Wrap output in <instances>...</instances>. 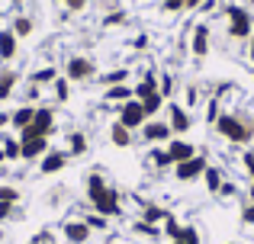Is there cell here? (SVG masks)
<instances>
[{
    "instance_id": "obj_1",
    "label": "cell",
    "mask_w": 254,
    "mask_h": 244,
    "mask_svg": "<svg viewBox=\"0 0 254 244\" xmlns=\"http://www.w3.org/2000/svg\"><path fill=\"white\" fill-rule=\"evenodd\" d=\"M84 196H87L84 206L90 209V212L106 215V219H119V215H123V209H126L119 187L106 180L103 170H90V174L84 177Z\"/></svg>"
},
{
    "instance_id": "obj_2",
    "label": "cell",
    "mask_w": 254,
    "mask_h": 244,
    "mask_svg": "<svg viewBox=\"0 0 254 244\" xmlns=\"http://www.w3.org/2000/svg\"><path fill=\"white\" fill-rule=\"evenodd\" d=\"M216 135L222 142L235 145V148H248L254 142V116L248 113H232V109H222V116L216 119Z\"/></svg>"
},
{
    "instance_id": "obj_3",
    "label": "cell",
    "mask_w": 254,
    "mask_h": 244,
    "mask_svg": "<svg viewBox=\"0 0 254 244\" xmlns=\"http://www.w3.org/2000/svg\"><path fill=\"white\" fill-rule=\"evenodd\" d=\"M222 16H225V36L232 42H248L254 36V10H248L245 3H225Z\"/></svg>"
},
{
    "instance_id": "obj_4",
    "label": "cell",
    "mask_w": 254,
    "mask_h": 244,
    "mask_svg": "<svg viewBox=\"0 0 254 244\" xmlns=\"http://www.w3.org/2000/svg\"><path fill=\"white\" fill-rule=\"evenodd\" d=\"M55 132H58V113H55V106L39 103V106H36V119H32V125H26V129L19 132V138H39V135L52 138Z\"/></svg>"
},
{
    "instance_id": "obj_5",
    "label": "cell",
    "mask_w": 254,
    "mask_h": 244,
    "mask_svg": "<svg viewBox=\"0 0 254 244\" xmlns=\"http://www.w3.org/2000/svg\"><path fill=\"white\" fill-rule=\"evenodd\" d=\"M62 74L68 77L71 84H87V81H93V77H97V61H93V58H87V55H68V58H64Z\"/></svg>"
},
{
    "instance_id": "obj_6",
    "label": "cell",
    "mask_w": 254,
    "mask_h": 244,
    "mask_svg": "<svg viewBox=\"0 0 254 244\" xmlns=\"http://www.w3.org/2000/svg\"><path fill=\"white\" fill-rule=\"evenodd\" d=\"M116 122L126 125L129 132H138V129H142V125L148 122L142 100H126V103H119V106H116Z\"/></svg>"
},
{
    "instance_id": "obj_7",
    "label": "cell",
    "mask_w": 254,
    "mask_h": 244,
    "mask_svg": "<svg viewBox=\"0 0 254 244\" xmlns=\"http://www.w3.org/2000/svg\"><path fill=\"white\" fill-rule=\"evenodd\" d=\"M206 167H209V157L196 154V157H190V161H184V164H174V180L177 183H196V180H203Z\"/></svg>"
},
{
    "instance_id": "obj_8",
    "label": "cell",
    "mask_w": 254,
    "mask_h": 244,
    "mask_svg": "<svg viewBox=\"0 0 254 244\" xmlns=\"http://www.w3.org/2000/svg\"><path fill=\"white\" fill-rule=\"evenodd\" d=\"M164 113H168V125H171V132H174L177 138H184L187 132L196 125V122H193V113L184 106V103H174V100H171L168 106H164Z\"/></svg>"
},
{
    "instance_id": "obj_9",
    "label": "cell",
    "mask_w": 254,
    "mask_h": 244,
    "mask_svg": "<svg viewBox=\"0 0 254 244\" xmlns=\"http://www.w3.org/2000/svg\"><path fill=\"white\" fill-rule=\"evenodd\" d=\"M174 138V132H171V125H168V119H148L138 129V142H145L151 148V145H168Z\"/></svg>"
},
{
    "instance_id": "obj_10",
    "label": "cell",
    "mask_w": 254,
    "mask_h": 244,
    "mask_svg": "<svg viewBox=\"0 0 254 244\" xmlns=\"http://www.w3.org/2000/svg\"><path fill=\"white\" fill-rule=\"evenodd\" d=\"M209 51H212V29H209V23H196L190 29V55L196 61H203Z\"/></svg>"
},
{
    "instance_id": "obj_11",
    "label": "cell",
    "mask_w": 254,
    "mask_h": 244,
    "mask_svg": "<svg viewBox=\"0 0 254 244\" xmlns=\"http://www.w3.org/2000/svg\"><path fill=\"white\" fill-rule=\"evenodd\" d=\"M68 164H71V157L64 148H49V154L39 161V177H58Z\"/></svg>"
},
{
    "instance_id": "obj_12",
    "label": "cell",
    "mask_w": 254,
    "mask_h": 244,
    "mask_svg": "<svg viewBox=\"0 0 254 244\" xmlns=\"http://www.w3.org/2000/svg\"><path fill=\"white\" fill-rule=\"evenodd\" d=\"M19 145H23V164H39L45 154H49L52 138H45V135H39V138H19Z\"/></svg>"
},
{
    "instance_id": "obj_13",
    "label": "cell",
    "mask_w": 254,
    "mask_h": 244,
    "mask_svg": "<svg viewBox=\"0 0 254 244\" xmlns=\"http://www.w3.org/2000/svg\"><path fill=\"white\" fill-rule=\"evenodd\" d=\"M62 238H64V244H87L93 238V232L87 228L84 219H68L62 225Z\"/></svg>"
},
{
    "instance_id": "obj_14",
    "label": "cell",
    "mask_w": 254,
    "mask_h": 244,
    "mask_svg": "<svg viewBox=\"0 0 254 244\" xmlns=\"http://www.w3.org/2000/svg\"><path fill=\"white\" fill-rule=\"evenodd\" d=\"M164 148H168V157H171V164H184V161H190V157H196L199 151H196V145L193 142H187V138H177L174 135L168 145H164Z\"/></svg>"
},
{
    "instance_id": "obj_15",
    "label": "cell",
    "mask_w": 254,
    "mask_h": 244,
    "mask_svg": "<svg viewBox=\"0 0 254 244\" xmlns=\"http://www.w3.org/2000/svg\"><path fill=\"white\" fill-rule=\"evenodd\" d=\"M64 151H68V157L74 161V157H84L87 151H90V138H87L84 129H71L68 135H64Z\"/></svg>"
},
{
    "instance_id": "obj_16",
    "label": "cell",
    "mask_w": 254,
    "mask_h": 244,
    "mask_svg": "<svg viewBox=\"0 0 254 244\" xmlns=\"http://www.w3.org/2000/svg\"><path fill=\"white\" fill-rule=\"evenodd\" d=\"M16 55H19V39H16V32H13L10 26H0V61L10 64Z\"/></svg>"
},
{
    "instance_id": "obj_17",
    "label": "cell",
    "mask_w": 254,
    "mask_h": 244,
    "mask_svg": "<svg viewBox=\"0 0 254 244\" xmlns=\"http://www.w3.org/2000/svg\"><path fill=\"white\" fill-rule=\"evenodd\" d=\"M19 71L16 68H0V106H3L6 100H13V94H16V87H19Z\"/></svg>"
},
{
    "instance_id": "obj_18",
    "label": "cell",
    "mask_w": 254,
    "mask_h": 244,
    "mask_svg": "<svg viewBox=\"0 0 254 244\" xmlns=\"http://www.w3.org/2000/svg\"><path fill=\"white\" fill-rule=\"evenodd\" d=\"M106 135H110V145H113V148L126 151V148H132V145H135V135H138V132H129L126 125H119L116 119H113V122H110V132H106Z\"/></svg>"
},
{
    "instance_id": "obj_19",
    "label": "cell",
    "mask_w": 254,
    "mask_h": 244,
    "mask_svg": "<svg viewBox=\"0 0 254 244\" xmlns=\"http://www.w3.org/2000/svg\"><path fill=\"white\" fill-rule=\"evenodd\" d=\"M32 119H36V106H29V103H19V106L10 113V129L19 135L26 125H32Z\"/></svg>"
},
{
    "instance_id": "obj_20",
    "label": "cell",
    "mask_w": 254,
    "mask_h": 244,
    "mask_svg": "<svg viewBox=\"0 0 254 244\" xmlns=\"http://www.w3.org/2000/svg\"><path fill=\"white\" fill-rule=\"evenodd\" d=\"M0 148L6 154V164L23 161V145H19V135H10V132H0Z\"/></svg>"
},
{
    "instance_id": "obj_21",
    "label": "cell",
    "mask_w": 254,
    "mask_h": 244,
    "mask_svg": "<svg viewBox=\"0 0 254 244\" xmlns=\"http://www.w3.org/2000/svg\"><path fill=\"white\" fill-rule=\"evenodd\" d=\"M58 77H62V71H58L55 64H42V68H36L29 74V84H36V87H52Z\"/></svg>"
},
{
    "instance_id": "obj_22",
    "label": "cell",
    "mask_w": 254,
    "mask_h": 244,
    "mask_svg": "<svg viewBox=\"0 0 254 244\" xmlns=\"http://www.w3.org/2000/svg\"><path fill=\"white\" fill-rule=\"evenodd\" d=\"M126 100H135V90H132L129 84H116V87L103 90V103H110V106H119V103H126Z\"/></svg>"
},
{
    "instance_id": "obj_23",
    "label": "cell",
    "mask_w": 254,
    "mask_h": 244,
    "mask_svg": "<svg viewBox=\"0 0 254 244\" xmlns=\"http://www.w3.org/2000/svg\"><path fill=\"white\" fill-rule=\"evenodd\" d=\"M222 183H225V170L219 167V164H209V167H206V174H203V187H206V193L219 196Z\"/></svg>"
},
{
    "instance_id": "obj_24",
    "label": "cell",
    "mask_w": 254,
    "mask_h": 244,
    "mask_svg": "<svg viewBox=\"0 0 254 244\" xmlns=\"http://www.w3.org/2000/svg\"><path fill=\"white\" fill-rule=\"evenodd\" d=\"M138 219H142V222H148V225H161V222L168 219V209L148 199V202H142V209H138Z\"/></svg>"
},
{
    "instance_id": "obj_25",
    "label": "cell",
    "mask_w": 254,
    "mask_h": 244,
    "mask_svg": "<svg viewBox=\"0 0 254 244\" xmlns=\"http://www.w3.org/2000/svg\"><path fill=\"white\" fill-rule=\"evenodd\" d=\"M129 74H132L129 68H110L106 74H97V84L103 90L106 87H116V84H129Z\"/></svg>"
},
{
    "instance_id": "obj_26",
    "label": "cell",
    "mask_w": 254,
    "mask_h": 244,
    "mask_svg": "<svg viewBox=\"0 0 254 244\" xmlns=\"http://www.w3.org/2000/svg\"><path fill=\"white\" fill-rule=\"evenodd\" d=\"M71 87H74V84L62 74L55 84H52V100H55L58 106H68V103H71Z\"/></svg>"
},
{
    "instance_id": "obj_27",
    "label": "cell",
    "mask_w": 254,
    "mask_h": 244,
    "mask_svg": "<svg viewBox=\"0 0 254 244\" xmlns=\"http://www.w3.org/2000/svg\"><path fill=\"white\" fill-rule=\"evenodd\" d=\"M148 164L158 170V174H161V170H168V167H174L171 157H168V148H164V145H151V148H148Z\"/></svg>"
},
{
    "instance_id": "obj_28",
    "label": "cell",
    "mask_w": 254,
    "mask_h": 244,
    "mask_svg": "<svg viewBox=\"0 0 254 244\" xmlns=\"http://www.w3.org/2000/svg\"><path fill=\"white\" fill-rule=\"evenodd\" d=\"M10 29L16 32V39H29L32 29H36V23H32V16H26V13H16V16L10 19Z\"/></svg>"
},
{
    "instance_id": "obj_29",
    "label": "cell",
    "mask_w": 254,
    "mask_h": 244,
    "mask_svg": "<svg viewBox=\"0 0 254 244\" xmlns=\"http://www.w3.org/2000/svg\"><path fill=\"white\" fill-rule=\"evenodd\" d=\"M132 235H138V238H148V241L164 238V235H161V225H148V222H142V219L132 222Z\"/></svg>"
},
{
    "instance_id": "obj_30",
    "label": "cell",
    "mask_w": 254,
    "mask_h": 244,
    "mask_svg": "<svg viewBox=\"0 0 254 244\" xmlns=\"http://www.w3.org/2000/svg\"><path fill=\"white\" fill-rule=\"evenodd\" d=\"M142 106H145V116H148V119H158V113H161V109L168 106V100H164V97H161V90H158V94L145 97V100H142Z\"/></svg>"
},
{
    "instance_id": "obj_31",
    "label": "cell",
    "mask_w": 254,
    "mask_h": 244,
    "mask_svg": "<svg viewBox=\"0 0 254 244\" xmlns=\"http://www.w3.org/2000/svg\"><path fill=\"white\" fill-rule=\"evenodd\" d=\"M81 219L87 222V228H90V232H100V235L110 232V222H113V219H106V215H100V212H90V209H87Z\"/></svg>"
},
{
    "instance_id": "obj_32",
    "label": "cell",
    "mask_w": 254,
    "mask_h": 244,
    "mask_svg": "<svg viewBox=\"0 0 254 244\" xmlns=\"http://www.w3.org/2000/svg\"><path fill=\"white\" fill-rule=\"evenodd\" d=\"M222 103H225V100H219L216 94H212L209 100H206V116H203V122H206V125H216V119L222 116V109H225Z\"/></svg>"
},
{
    "instance_id": "obj_33",
    "label": "cell",
    "mask_w": 254,
    "mask_h": 244,
    "mask_svg": "<svg viewBox=\"0 0 254 244\" xmlns=\"http://www.w3.org/2000/svg\"><path fill=\"white\" fill-rule=\"evenodd\" d=\"M171 244H203V235H199L196 225H184V228H180V235Z\"/></svg>"
},
{
    "instance_id": "obj_34",
    "label": "cell",
    "mask_w": 254,
    "mask_h": 244,
    "mask_svg": "<svg viewBox=\"0 0 254 244\" xmlns=\"http://www.w3.org/2000/svg\"><path fill=\"white\" fill-rule=\"evenodd\" d=\"M158 90H161L164 100L174 97V94H177V77H174L171 71H161V74H158Z\"/></svg>"
},
{
    "instance_id": "obj_35",
    "label": "cell",
    "mask_w": 254,
    "mask_h": 244,
    "mask_svg": "<svg viewBox=\"0 0 254 244\" xmlns=\"http://www.w3.org/2000/svg\"><path fill=\"white\" fill-rule=\"evenodd\" d=\"M180 228H184V222H180V219H177L174 212H168V219L161 222V235H164L168 241H174V238L180 235Z\"/></svg>"
},
{
    "instance_id": "obj_36",
    "label": "cell",
    "mask_w": 254,
    "mask_h": 244,
    "mask_svg": "<svg viewBox=\"0 0 254 244\" xmlns=\"http://www.w3.org/2000/svg\"><path fill=\"white\" fill-rule=\"evenodd\" d=\"M199 103H203V90H199L196 84H187V87H184V106L187 109H196Z\"/></svg>"
},
{
    "instance_id": "obj_37",
    "label": "cell",
    "mask_w": 254,
    "mask_h": 244,
    "mask_svg": "<svg viewBox=\"0 0 254 244\" xmlns=\"http://www.w3.org/2000/svg\"><path fill=\"white\" fill-rule=\"evenodd\" d=\"M129 23V13L126 10H110L103 16V29H119V26H126Z\"/></svg>"
},
{
    "instance_id": "obj_38",
    "label": "cell",
    "mask_w": 254,
    "mask_h": 244,
    "mask_svg": "<svg viewBox=\"0 0 254 244\" xmlns=\"http://www.w3.org/2000/svg\"><path fill=\"white\" fill-rule=\"evenodd\" d=\"M19 199H23L19 187H13V183H0V202H13V206H19Z\"/></svg>"
},
{
    "instance_id": "obj_39",
    "label": "cell",
    "mask_w": 254,
    "mask_h": 244,
    "mask_svg": "<svg viewBox=\"0 0 254 244\" xmlns=\"http://www.w3.org/2000/svg\"><path fill=\"white\" fill-rule=\"evenodd\" d=\"M13 219H23V209L13 206V202H0V225H3V222H13Z\"/></svg>"
},
{
    "instance_id": "obj_40",
    "label": "cell",
    "mask_w": 254,
    "mask_h": 244,
    "mask_svg": "<svg viewBox=\"0 0 254 244\" xmlns=\"http://www.w3.org/2000/svg\"><path fill=\"white\" fill-rule=\"evenodd\" d=\"M238 196H242V187H238L232 177H225L222 190H219V199H238Z\"/></svg>"
},
{
    "instance_id": "obj_41",
    "label": "cell",
    "mask_w": 254,
    "mask_h": 244,
    "mask_svg": "<svg viewBox=\"0 0 254 244\" xmlns=\"http://www.w3.org/2000/svg\"><path fill=\"white\" fill-rule=\"evenodd\" d=\"M238 219H242L245 228H254V199H245L242 209H238Z\"/></svg>"
},
{
    "instance_id": "obj_42",
    "label": "cell",
    "mask_w": 254,
    "mask_h": 244,
    "mask_svg": "<svg viewBox=\"0 0 254 244\" xmlns=\"http://www.w3.org/2000/svg\"><path fill=\"white\" fill-rule=\"evenodd\" d=\"M39 100H42V87L29 84V87L23 90V103H29V106H39Z\"/></svg>"
},
{
    "instance_id": "obj_43",
    "label": "cell",
    "mask_w": 254,
    "mask_h": 244,
    "mask_svg": "<svg viewBox=\"0 0 254 244\" xmlns=\"http://www.w3.org/2000/svg\"><path fill=\"white\" fill-rule=\"evenodd\" d=\"M90 6V0H64V10L68 13H84Z\"/></svg>"
},
{
    "instance_id": "obj_44",
    "label": "cell",
    "mask_w": 254,
    "mask_h": 244,
    "mask_svg": "<svg viewBox=\"0 0 254 244\" xmlns=\"http://www.w3.org/2000/svg\"><path fill=\"white\" fill-rule=\"evenodd\" d=\"M161 10L164 13H180L184 10V0H161Z\"/></svg>"
},
{
    "instance_id": "obj_45",
    "label": "cell",
    "mask_w": 254,
    "mask_h": 244,
    "mask_svg": "<svg viewBox=\"0 0 254 244\" xmlns=\"http://www.w3.org/2000/svg\"><path fill=\"white\" fill-rule=\"evenodd\" d=\"M132 49H135V51H145V49H148V36H135V39H132Z\"/></svg>"
},
{
    "instance_id": "obj_46",
    "label": "cell",
    "mask_w": 254,
    "mask_h": 244,
    "mask_svg": "<svg viewBox=\"0 0 254 244\" xmlns=\"http://www.w3.org/2000/svg\"><path fill=\"white\" fill-rule=\"evenodd\" d=\"M10 113H13V109H0V132L10 129Z\"/></svg>"
},
{
    "instance_id": "obj_47",
    "label": "cell",
    "mask_w": 254,
    "mask_h": 244,
    "mask_svg": "<svg viewBox=\"0 0 254 244\" xmlns=\"http://www.w3.org/2000/svg\"><path fill=\"white\" fill-rule=\"evenodd\" d=\"M212 10H219V0H203L199 3V13H212Z\"/></svg>"
},
{
    "instance_id": "obj_48",
    "label": "cell",
    "mask_w": 254,
    "mask_h": 244,
    "mask_svg": "<svg viewBox=\"0 0 254 244\" xmlns=\"http://www.w3.org/2000/svg\"><path fill=\"white\" fill-rule=\"evenodd\" d=\"M245 45H248V49H245V58H248V61L254 64V36H251V39H248Z\"/></svg>"
},
{
    "instance_id": "obj_49",
    "label": "cell",
    "mask_w": 254,
    "mask_h": 244,
    "mask_svg": "<svg viewBox=\"0 0 254 244\" xmlns=\"http://www.w3.org/2000/svg\"><path fill=\"white\" fill-rule=\"evenodd\" d=\"M199 3L203 0H184V10H199Z\"/></svg>"
},
{
    "instance_id": "obj_50",
    "label": "cell",
    "mask_w": 254,
    "mask_h": 244,
    "mask_svg": "<svg viewBox=\"0 0 254 244\" xmlns=\"http://www.w3.org/2000/svg\"><path fill=\"white\" fill-rule=\"evenodd\" d=\"M245 199H254V180H248V187H245Z\"/></svg>"
},
{
    "instance_id": "obj_51",
    "label": "cell",
    "mask_w": 254,
    "mask_h": 244,
    "mask_svg": "<svg viewBox=\"0 0 254 244\" xmlns=\"http://www.w3.org/2000/svg\"><path fill=\"white\" fill-rule=\"evenodd\" d=\"M245 174H248V180H254V164H248V167H245Z\"/></svg>"
},
{
    "instance_id": "obj_52",
    "label": "cell",
    "mask_w": 254,
    "mask_h": 244,
    "mask_svg": "<svg viewBox=\"0 0 254 244\" xmlns=\"http://www.w3.org/2000/svg\"><path fill=\"white\" fill-rule=\"evenodd\" d=\"M3 164H6V154H3V148H0V167H3Z\"/></svg>"
},
{
    "instance_id": "obj_53",
    "label": "cell",
    "mask_w": 254,
    "mask_h": 244,
    "mask_svg": "<svg viewBox=\"0 0 254 244\" xmlns=\"http://www.w3.org/2000/svg\"><path fill=\"white\" fill-rule=\"evenodd\" d=\"M245 6H248V10H254V0H245Z\"/></svg>"
},
{
    "instance_id": "obj_54",
    "label": "cell",
    "mask_w": 254,
    "mask_h": 244,
    "mask_svg": "<svg viewBox=\"0 0 254 244\" xmlns=\"http://www.w3.org/2000/svg\"><path fill=\"white\" fill-rule=\"evenodd\" d=\"M55 3H64V0H55Z\"/></svg>"
},
{
    "instance_id": "obj_55",
    "label": "cell",
    "mask_w": 254,
    "mask_h": 244,
    "mask_svg": "<svg viewBox=\"0 0 254 244\" xmlns=\"http://www.w3.org/2000/svg\"><path fill=\"white\" fill-rule=\"evenodd\" d=\"M0 235H3V228H0Z\"/></svg>"
},
{
    "instance_id": "obj_56",
    "label": "cell",
    "mask_w": 254,
    "mask_h": 244,
    "mask_svg": "<svg viewBox=\"0 0 254 244\" xmlns=\"http://www.w3.org/2000/svg\"><path fill=\"white\" fill-rule=\"evenodd\" d=\"M229 244H235V241H229Z\"/></svg>"
},
{
    "instance_id": "obj_57",
    "label": "cell",
    "mask_w": 254,
    "mask_h": 244,
    "mask_svg": "<svg viewBox=\"0 0 254 244\" xmlns=\"http://www.w3.org/2000/svg\"><path fill=\"white\" fill-rule=\"evenodd\" d=\"M0 238H3V235H0Z\"/></svg>"
}]
</instances>
